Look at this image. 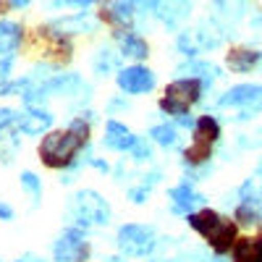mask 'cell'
I'll return each mask as SVG.
<instances>
[{"mask_svg":"<svg viewBox=\"0 0 262 262\" xmlns=\"http://www.w3.org/2000/svg\"><path fill=\"white\" fill-rule=\"evenodd\" d=\"M137 139H139V137L131 134V128H126L123 123H118V121H113V118L105 123V137H102V144H105L107 149H116V152H131V147L137 144Z\"/></svg>","mask_w":262,"mask_h":262,"instance_id":"cell-10","label":"cell"},{"mask_svg":"<svg viewBox=\"0 0 262 262\" xmlns=\"http://www.w3.org/2000/svg\"><path fill=\"white\" fill-rule=\"evenodd\" d=\"M116 244L126 257H147L155 249L158 238H155V228L152 226H142V223H126L118 228Z\"/></svg>","mask_w":262,"mask_h":262,"instance_id":"cell-4","label":"cell"},{"mask_svg":"<svg viewBox=\"0 0 262 262\" xmlns=\"http://www.w3.org/2000/svg\"><path fill=\"white\" fill-rule=\"evenodd\" d=\"M259 221H262V217H259Z\"/></svg>","mask_w":262,"mask_h":262,"instance_id":"cell-31","label":"cell"},{"mask_svg":"<svg viewBox=\"0 0 262 262\" xmlns=\"http://www.w3.org/2000/svg\"><path fill=\"white\" fill-rule=\"evenodd\" d=\"M29 3H32V0H8V6H13V8H24Z\"/></svg>","mask_w":262,"mask_h":262,"instance_id":"cell-28","label":"cell"},{"mask_svg":"<svg viewBox=\"0 0 262 262\" xmlns=\"http://www.w3.org/2000/svg\"><path fill=\"white\" fill-rule=\"evenodd\" d=\"M86 142H90V126L84 123V118H74L69 128L45 134V139L39 142V160L48 168H66L76 160Z\"/></svg>","mask_w":262,"mask_h":262,"instance_id":"cell-1","label":"cell"},{"mask_svg":"<svg viewBox=\"0 0 262 262\" xmlns=\"http://www.w3.org/2000/svg\"><path fill=\"white\" fill-rule=\"evenodd\" d=\"M259 173H262V168H259Z\"/></svg>","mask_w":262,"mask_h":262,"instance_id":"cell-30","label":"cell"},{"mask_svg":"<svg viewBox=\"0 0 262 262\" xmlns=\"http://www.w3.org/2000/svg\"><path fill=\"white\" fill-rule=\"evenodd\" d=\"M202 202V194H196L189 184H181L176 189H170V207L173 212H179V215H189L194 205H200Z\"/></svg>","mask_w":262,"mask_h":262,"instance_id":"cell-14","label":"cell"},{"mask_svg":"<svg viewBox=\"0 0 262 262\" xmlns=\"http://www.w3.org/2000/svg\"><path fill=\"white\" fill-rule=\"evenodd\" d=\"M202 90H205V81L200 76H184V79L170 81L160 100V111L168 116H186L189 107L194 102H200Z\"/></svg>","mask_w":262,"mask_h":262,"instance_id":"cell-3","label":"cell"},{"mask_svg":"<svg viewBox=\"0 0 262 262\" xmlns=\"http://www.w3.org/2000/svg\"><path fill=\"white\" fill-rule=\"evenodd\" d=\"M131 155H134V160H147L149 158V144L144 139H137V144L131 147Z\"/></svg>","mask_w":262,"mask_h":262,"instance_id":"cell-24","label":"cell"},{"mask_svg":"<svg viewBox=\"0 0 262 262\" xmlns=\"http://www.w3.org/2000/svg\"><path fill=\"white\" fill-rule=\"evenodd\" d=\"M131 196H134V202L142 205L144 202V196H147V189H131Z\"/></svg>","mask_w":262,"mask_h":262,"instance_id":"cell-26","label":"cell"},{"mask_svg":"<svg viewBox=\"0 0 262 262\" xmlns=\"http://www.w3.org/2000/svg\"><path fill=\"white\" fill-rule=\"evenodd\" d=\"M18 116L21 113L11 111V107H3V111H0V131H6L11 126H18Z\"/></svg>","mask_w":262,"mask_h":262,"instance_id":"cell-23","label":"cell"},{"mask_svg":"<svg viewBox=\"0 0 262 262\" xmlns=\"http://www.w3.org/2000/svg\"><path fill=\"white\" fill-rule=\"evenodd\" d=\"M18 262H45V259H39V257H32V254H27V257H21Z\"/></svg>","mask_w":262,"mask_h":262,"instance_id":"cell-29","label":"cell"},{"mask_svg":"<svg viewBox=\"0 0 262 262\" xmlns=\"http://www.w3.org/2000/svg\"><path fill=\"white\" fill-rule=\"evenodd\" d=\"M69 6H76V8H90L92 3H97V0H66Z\"/></svg>","mask_w":262,"mask_h":262,"instance_id":"cell-27","label":"cell"},{"mask_svg":"<svg viewBox=\"0 0 262 262\" xmlns=\"http://www.w3.org/2000/svg\"><path fill=\"white\" fill-rule=\"evenodd\" d=\"M259 212H257V207L252 205V200H244L242 205L236 207V221L238 223H244V226H249V223H257L259 221Z\"/></svg>","mask_w":262,"mask_h":262,"instance_id":"cell-21","label":"cell"},{"mask_svg":"<svg viewBox=\"0 0 262 262\" xmlns=\"http://www.w3.org/2000/svg\"><path fill=\"white\" fill-rule=\"evenodd\" d=\"M53 126V116L48 111H37V107H29V113L18 116V128L29 137H37L42 131H48Z\"/></svg>","mask_w":262,"mask_h":262,"instance_id":"cell-11","label":"cell"},{"mask_svg":"<svg viewBox=\"0 0 262 262\" xmlns=\"http://www.w3.org/2000/svg\"><path fill=\"white\" fill-rule=\"evenodd\" d=\"M194 137H202L207 142H217L221 139V123L215 116H200L194 123Z\"/></svg>","mask_w":262,"mask_h":262,"instance_id":"cell-19","label":"cell"},{"mask_svg":"<svg viewBox=\"0 0 262 262\" xmlns=\"http://www.w3.org/2000/svg\"><path fill=\"white\" fill-rule=\"evenodd\" d=\"M226 60H228V69H231V71H236V74H247V71H252L254 66L262 60V53L249 50V48H236V50L228 53Z\"/></svg>","mask_w":262,"mask_h":262,"instance_id":"cell-16","label":"cell"},{"mask_svg":"<svg viewBox=\"0 0 262 262\" xmlns=\"http://www.w3.org/2000/svg\"><path fill=\"white\" fill-rule=\"evenodd\" d=\"M231 254H233V262H262V236L236 238Z\"/></svg>","mask_w":262,"mask_h":262,"instance_id":"cell-12","label":"cell"},{"mask_svg":"<svg viewBox=\"0 0 262 262\" xmlns=\"http://www.w3.org/2000/svg\"><path fill=\"white\" fill-rule=\"evenodd\" d=\"M184 158H186L189 165L207 163V160L212 158V142H207V139H202V137H194L191 147H186V152H184Z\"/></svg>","mask_w":262,"mask_h":262,"instance_id":"cell-18","label":"cell"},{"mask_svg":"<svg viewBox=\"0 0 262 262\" xmlns=\"http://www.w3.org/2000/svg\"><path fill=\"white\" fill-rule=\"evenodd\" d=\"M116 81H118V90L126 92V95H144V92H149L152 86H155V74H152L147 66L134 63V66L121 69Z\"/></svg>","mask_w":262,"mask_h":262,"instance_id":"cell-8","label":"cell"},{"mask_svg":"<svg viewBox=\"0 0 262 262\" xmlns=\"http://www.w3.org/2000/svg\"><path fill=\"white\" fill-rule=\"evenodd\" d=\"M118 45H121V55L123 58H131V60H144L149 55V45L134 32H118Z\"/></svg>","mask_w":262,"mask_h":262,"instance_id":"cell-15","label":"cell"},{"mask_svg":"<svg viewBox=\"0 0 262 262\" xmlns=\"http://www.w3.org/2000/svg\"><path fill=\"white\" fill-rule=\"evenodd\" d=\"M186 223L215 249V254H228L236 244V223H231L228 217L217 215L210 207H205L200 212H189Z\"/></svg>","mask_w":262,"mask_h":262,"instance_id":"cell-2","label":"cell"},{"mask_svg":"<svg viewBox=\"0 0 262 262\" xmlns=\"http://www.w3.org/2000/svg\"><path fill=\"white\" fill-rule=\"evenodd\" d=\"M155 11L163 18L165 27H176L179 21H184L186 13H189V0H158Z\"/></svg>","mask_w":262,"mask_h":262,"instance_id":"cell-13","label":"cell"},{"mask_svg":"<svg viewBox=\"0 0 262 262\" xmlns=\"http://www.w3.org/2000/svg\"><path fill=\"white\" fill-rule=\"evenodd\" d=\"M149 137L155 139L160 147H176L179 144V131L173 128V126H168V123H160V126H152V131H149Z\"/></svg>","mask_w":262,"mask_h":262,"instance_id":"cell-20","label":"cell"},{"mask_svg":"<svg viewBox=\"0 0 262 262\" xmlns=\"http://www.w3.org/2000/svg\"><path fill=\"white\" fill-rule=\"evenodd\" d=\"M21 186H24L32 196H34V202L39 200V196H42V181L34 176V173L32 170H24V173H21Z\"/></svg>","mask_w":262,"mask_h":262,"instance_id":"cell-22","label":"cell"},{"mask_svg":"<svg viewBox=\"0 0 262 262\" xmlns=\"http://www.w3.org/2000/svg\"><path fill=\"white\" fill-rule=\"evenodd\" d=\"M71 212L79 223L84 226H102L107 223V217H111V207H107V202L102 200V196L97 191H79L71 196Z\"/></svg>","mask_w":262,"mask_h":262,"instance_id":"cell-5","label":"cell"},{"mask_svg":"<svg viewBox=\"0 0 262 262\" xmlns=\"http://www.w3.org/2000/svg\"><path fill=\"white\" fill-rule=\"evenodd\" d=\"M86 254H90V244H86L81 228L63 231V236L58 238L55 247H53L55 262H84Z\"/></svg>","mask_w":262,"mask_h":262,"instance_id":"cell-7","label":"cell"},{"mask_svg":"<svg viewBox=\"0 0 262 262\" xmlns=\"http://www.w3.org/2000/svg\"><path fill=\"white\" fill-rule=\"evenodd\" d=\"M0 221H13V207L6 202H0Z\"/></svg>","mask_w":262,"mask_h":262,"instance_id":"cell-25","label":"cell"},{"mask_svg":"<svg viewBox=\"0 0 262 262\" xmlns=\"http://www.w3.org/2000/svg\"><path fill=\"white\" fill-rule=\"evenodd\" d=\"M21 45V27L16 21H0V58L13 55Z\"/></svg>","mask_w":262,"mask_h":262,"instance_id":"cell-17","label":"cell"},{"mask_svg":"<svg viewBox=\"0 0 262 262\" xmlns=\"http://www.w3.org/2000/svg\"><path fill=\"white\" fill-rule=\"evenodd\" d=\"M102 18L116 29H128L134 21V0H105Z\"/></svg>","mask_w":262,"mask_h":262,"instance_id":"cell-9","label":"cell"},{"mask_svg":"<svg viewBox=\"0 0 262 262\" xmlns=\"http://www.w3.org/2000/svg\"><path fill=\"white\" fill-rule=\"evenodd\" d=\"M223 107H238L244 116L262 111V84H236L221 97Z\"/></svg>","mask_w":262,"mask_h":262,"instance_id":"cell-6","label":"cell"}]
</instances>
